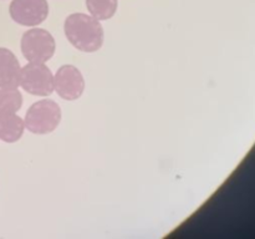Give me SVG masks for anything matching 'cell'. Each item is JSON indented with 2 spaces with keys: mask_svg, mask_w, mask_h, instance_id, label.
I'll use <instances>...</instances> for the list:
<instances>
[{
  "mask_svg": "<svg viewBox=\"0 0 255 239\" xmlns=\"http://www.w3.org/2000/svg\"><path fill=\"white\" fill-rule=\"evenodd\" d=\"M9 12L11 19L22 26H36L49 15L46 0H12Z\"/></svg>",
  "mask_w": 255,
  "mask_h": 239,
  "instance_id": "obj_5",
  "label": "cell"
},
{
  "mask_svg": "<svg viewBox=\"0 0 255 239\" xmlns=\"http://www.w3.org/2000/svg\"><path fill=\"white\" fill-rule=\"evenodd\" d=\"M55 49V39L47 30L35 27L24 32L21 37L22 55L29 62L45 64L54 56Z\"/></svg>",
  "mask_w": 255,
  "mask_h": 239,
  "instance_id": "obj_3",
  "label": "cell"
},
{
  "mask_svg": "<svg viewBox=\"0 0 255 239\" xmlns=\"http://www.w3.org/2000/svg\"><path fill=\"white\" fill-rule=\"evenodd\" d=\"M61 121V110L52 100H40L30 106L25 116V128L31 133L47 134L57 128Z\"/></svg>",
  "mask_w": 255,
  "mask_h": 239,
  "instance_id": "obj_2",
  "label": "cell"
},
{
  "mask_svg": "<svg viewBox=\"0 0 255 239\" xmlns=\"http://www.w3.org/2000/svg\"><path fill=\"white\" fill-rule=\"evenodd\" d=\"M20 71L16 56L9 49L0 47V89H17Z\"/></svg>",
  "mask_w": 255,
  "mask_h": 239,
  "instance_id": "obj_7",
  "label": "cell"
},
{
  "mask_svg": "<svg viewBox=\"0 0 255 239\" xmlns=\"http://www.w3.org/2000/svg\"><path fill=\"white\" fill-rule=\"evenodd\" d=\"M87 10L91 16L100 20H109L116 12L119 2L117 0H86Z\"/></svg>",
  "mask_w": 255,
  "mask_h": 239,
  "instance_id": "obj_10",
  "label": "cell"
},
{
  "mask_svg": "<svg viewBox=\"0 0 255 239\" xmlns=\"http://www.w3.org/2000/svg\"><path fill=\"white\" fill-rule=\"evenodd\" d=\"M55 91L61 99L74 101L81 97L85 90V80L81 71L74 65H64L54 76Z\"/></svg>",
  "mask_w": 255,
  "mask_h": 239,
  "instance_id": "obj_6",
  "label": "cell"
},
{
  "mask_svg": "<svg viewBox=\"0 0 255 239\" xmlns=\"http://www.w3.org/2000/svg\"><path fill=\"white\" fill-rule=\"evenodd\" d=\"M25 122L16 114H10L0 119V139L6 143H14L21 138Z\"/></svg>",
  "mask_w": 255,
  "mask_h": 239,
  "instance_id": "obj_8",
  "label": "cell"
},
{
  "mask_svg": "<svg viewBox=\"0 0 255 239\" xmlns=\"http://www.w3.org/2000/svg\"><path fill=\"white\" fill-rule=\"evenodd\" d=\"M22 105V96L17 89H0V119L16 114Z\"/></svg>",
  "mask_w": 255,
  "mask_h": 239,
  "instance_id": "obj_9",
  "label": "cell"
},
{
  "mask_svg": "<svg viewBox=\"0 0 255 239\" xmlns=\"http://www.w3.org/2000/svg\"><path fill=\"white\" fill-rule=\"evenodd\" d=\"M19 86L35 96H50L55 91L54 75L45 64L29 62L21 67Z\"/></svg>",
  "mask_w": 255,
  "mask_h": 239,
  "instance_id": "obj_4",
  "label": "cell"
},
{
  "mask_svg": "<svg viewBox=\"0 0 255 239\" xmlns=\"http://www.w3.org/2000/svg\"><path fill=\"white\" fill-rule=\"evenodd\" d=\"M65 35L70 44L84 52H95L104 44V29L97 19L90 15L76 12L66 17Z\"/></svg>",
  "mask_w": 255,
  "mask_h": 239,
  "instance_id": "obj_1",
  "label": "cell"
}]
</instances>
